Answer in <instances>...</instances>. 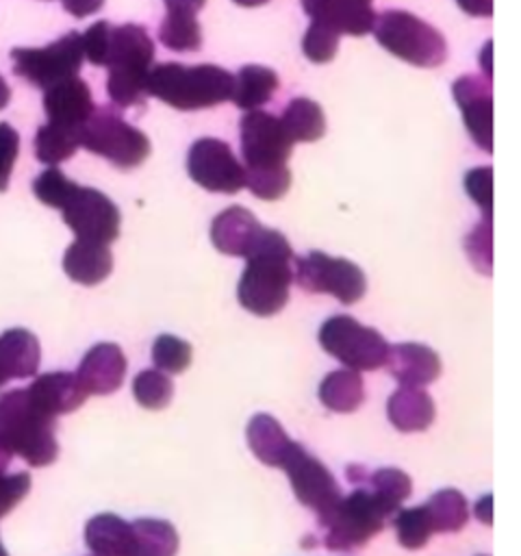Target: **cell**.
<instances>
[{
    "mask_svg": "<svg viewBox=\"0 0 521 556\" xmlns=\"http://www.w3.org/2000/svg\"><path fill=\"white\" fill-rule=\"evenodd\" d=\"M247 265L239 278L237 295L245 311L269 317L284 308L293 282V250L278 230H260L254 248L245 256Z\"/></svg>",
    "mask_w": 521,
    "mask_h": 556,
    "instance_id": "obj_1",
    "label": "cell"
},
{
    "mask_svg": "<svg viewBox=\"0 0 521 556\" xmlns=\"http://www.w3.org/2000/svg\"><path fill=\"white\" fill-rule=\"evenodd\" d=\"M145 91L178 111H200L230 100L232 74L211 63H158L150 67Z\"/></svg>",
    "mask_w": 521,
    "mask_h": 556,
    "instance_id": "obj_2",
    "label": "cell"
},
{
    "mask_svg": "<svg viewBox=\"0 0 521 556\" xmlns=\"http://www.w3.org/2000/svg\"><path fill=\"white\" fill-rule=\"evenodd\" d=\"M54 426L56 417L39 410L26 389H11L0 395V445L22 456L30 467H46L59 456Z\"/></svg>",
    "mask_w": 521,
    "mask_h": 556,
    "instance_id": "obj_3",
    "label": "cell"
},
{
    "mask_svg": "<svg viewBox=\"0 0 521 556\" xmlns=\"http://www.w3.org/2000/svg\"><path fill=\"white\" fill-rule=\"evenodd\" d=\"M154 61V41L148 30L137 24L111 26L109 52L104 67L109 70L106 91L115 106H137L145 102V83Z\"/></svg>",
    "mask_w": 521,
    "mask_h": 556,
    "instance_id": "obj_4",
    "label": "cell"
},
{
    "mask_svg": "<svg viewBox=\"0 0 521 556\" xmlns=\"http://www.w3.org/2000/svg\"><path fill=\"white\" fill-rule=\"evenodd\" d=\"M371 30L386 52L410 65L436 67L447 59L445 37L408 11L389 9L376 15Z\"/></svg>",
    "mask_w": 521,
    "mask_h": 556,
    "instance_id": "obj_5",
    "label": "cell"
},
{
    "mask_svg": "<svg viewBox=\"0 0 521 556\" xmlns=\"http://www.w3.org/2000/svg\"><path fill=\"white\" fill-rule=\"evenodd\" d=\"M393 513L373 495L371 489H356L341 495L334 508L319 519L326 528V547L336 552H352L373 539Z\"/></svg>",
    "mask_w": 521,
    "mask_h": 556,
    "instance_id": "obj_6",
    "label": "cell"
},
{
    "mask_svg": "<svg viewBox=\"0 0 521 556\" xmlns=\"http://www.w3.org/2000/svg\"><path fill=\"white\" fill-rule=\"evenodd\" d=\"M78 143L119 169L137 167L150 156V139L145 132L124 122L111 106L91 111L78 132Z\"/></svg>",
    "mask_w": 521,
    "mask_h": 556,
    "instance_id": "obj_7",
    "label": "cell"
},
{
    "mask_svg": "<svg viewBox=\"0 0 521 556\" xmlns=\"http://www.w3.org/2000/svg\"><path fill=\"white\" fill-rule=\"evenodd\" d=\"M13 74L39 89H48L78 74L85 52L78 30H69L43 48H13Z\"/></svg>",
    "mask_w": 521,
    "mask_h": 556,
    "instance_id": "obj_8",
    "label": "cell"
},
{
    "mask_svg": "<svg viewBox=\"0 0 521 556\" xmlns=\"http://www.w3.org/2000/svg\"><path fill=\"white\" fill-rule=\"evenodd\" d=\"M321 348L354 371H373L386 363L389 343L369 326L350 315H334L319 328Z\"/></svg>",
    "mask_w": 521,
    "mask_h": 556,
    "instance_id": "obj_9",
    "label": "cell"
},
{
    "mask_svg": "<svg viewBox=\"0 0 521 556\" xmlns=\"http://www.w3.org/2000/svg\"><path fill=\"white\" fill-rule=\"evenodd\" d=\"M293 278L308 293H330L343 304L358 302L367 291L363 269L347 261L334 258L319 250L293 258Z\"/></svg>",
    "mask_w": 521,
    "mask_h": 556,
    "instance_id": "obj_10",
    "label": "cell"
},
{
    "mask_svg": "<svg viewBox=\"0 0 521 556\" xmlns=\"http://www.w3.org/2000/svg\"><path fill=\"white\" fill-rule=\"evenodd\" d=\"M61 213L76 239L109 245L119 237V208L98 189L76 185L72 195L61 206Z\"/></svg>",
    "mask_w": 521,
    "mask_h": 556,
    "instance_id": "obj_11",
    "label": "cell"
},
{
    "mask_svg": "<svg viewBox=\"0 0 521 556\" xmlns=\"http://www.w3.org/2000/svg\"><path fill=\"white\" fill-rule=\"evenodd\" d=\"M241 154L245 169L287 167L293 141L284 132L280 117L265 111H247L239 124Z\"/></svg>",
    "mask_w": 521,
    "mask_h": 556,
    "instance_id": "obj_12",
    "label": "cell"
},
{
    "mask_svg": "<svg viewBox=\"0 0 521 556\" xmlns=\"http://www.w3.org/2000/svg\"><path fill=\"white\" fill-rule=\"evenodd\" d=\"M282 469L289 476L295 497L315 510L319 519H323L343 495L330 469L295 441L282 463Z\"/></svg>",
    "mask_w": 521,
    "mask_h": 556,
    "instance_id": "obj_13",
    "label": "cell"
},
{
    "mask_svg": "<svg viewBox=\"0 0 521 556\" xmlns=\"http://www.w3.org/2000/svg\"><path fill=\"white\" fill-rule=\"evenodd\" d=\"M187 172L193 182L213 193H237L245 187V169L232 154L230 146L202 137L187 154Z\"/></svg>",
    "mask_w": 521,
    "mask_h": 556,
    "instance_id": "obj_14",
    "label": "cell"
},
{
    "mask_svg": "<svg viewBox=\"0 0 521 556\" xmlns=\"http://www.w3.org/2000/svg\"><path fill=\"white\" fill-rule=\"evenodd\" d=\"M454 100L462 113V122L473 143L493 152V93L491 78L465 74L452 85Z\"/></svg>",
    "mask_w": 521,
    "mask_h": 556,
    "instance_id": "obj_15",
    "label": "cell"
},
{
    "mask_svg": "<svg viewBox=\"0 0 521 556\" xmlns=\"http://www.w3.org/2000/svg\"><path fill=\"white\" fill-rule=\"evenodd\" d=\"M310 22H319L339 35L363 37L376 24V11L369 0H302Z\"/></svg>",
    "mask_w": 521,
    "mask_h": 556,
    "instance_id": "obj_16",
    "label": "cell"
},
{
    "mask_svg": "<svg viewBox=\"0 0 521 556\" xmlns=\"http://www.w3.org/2000/svg\"><path fill=\"white\" fill-rule=\"evenodd\" d=\"M43 111L50 124L80 132L82 124L93 111L89 85L82 78L72 76L48 87L43 93Z\"/></svg>",
    "mask_w": 521,
    "mask_h": 556,
    "instance_id": "obj_17",
    "label": "cell"
},
{
    "mask_svg": "<svg viewBox=\"0 0 521 556\" xmlns=\"http://www.w3.org/2000/svg\"><path fill=\"white\" fill-rule=\"evenodd\" d=\"M126 376V356L115 343L93 345L80 361L76 378L87 395H109L117 391Z\"/></svg>",
    "mask_w": 521,
    "mask_h": 556,
    "instance_id": "obj_18",
    "label": "cell"
},
{
    "mask_svg": "<svg viewBox=\"0 0 521 556\" xmlns=\"http://www.w3.org/2000/svg\"><path fill=\"white\" fill-rule=\"evenodd\" d=\"M26 393L30 402L50 417L72 413L87 400V391L78 382L76 374L69 371L41 374L30 382Z\"/></svg>",
    "mask_w": 521,
    "mask_h": 556,
    "instance_id": "obj_19",
    "label": "cell"
},
{
    "mask_svg": "<svg viewBox=\"0 0 521 556\" xmlns=\"http://www.w3.org/2000/svg\"><path fill=\"white\" fill-rule=\"evenodd\" d=\"M384 365L402 387H425L441 374L439 354L421 343L389 345Z\"/></svg>",
    "mask_w": 521,
    "mask_h": 556,
    "instance_id": "obj_20",
    "label": "cell"
},
{
    "mask_svg": "<svg viewBox=\"0 0 521 556\" xmlns=\"http://www.w3.org/2000/svg\"><path fill=\"white\" fill-rule=\"evenodd\" d=\"M263 226L243 206H230L221 211L211 224V241L221 254L247 256L254 248Z\"/></svg>",
    "mask_w": 521,
    "mask_h": 556,
    "instance_id": "obj_21",
    "label": "cell"
},
{
    "mask_svg": "<svg viewBox=\"0 0 521 556\" xmlns=\"http://www.w3.org/2000/svg\"><path fill=\"white\" fill-rule=\"evenodd\" d=\"M85 543L93 556H137L132 523L113 513H100L87 521Z\"/></svg>",
    "mask_w": 521,
    "mask_h": 556,
    "instance_id": "obj_22",
    "label": "cell"
},
{
    "mask_svg": "<svg viewBox=\"0 0 521 556\" xmlns=\"http://www.w3.org/2000/svg\"><path fill=\"white\" fill-rule=\"evenodd\" d=\"M65 274L85 287L102 282L113 269V254L106 243L76 239L63 254Z\"/></svg>",
    "mask_w": 521,
    "mask_h": 556,
    "instance_id": "obj_23",
    "label": "cell"
},
{
    "mask_svg": "<svg viewBox=\"0 0 521 556\" xmlns=\"http://www.w3.org/2000/svg\"><path fill=\"white\" fill-rule=\"evenodd\" d=\"M41 348L33 332L26 328H11L0 334V374L11 378H30L37 374Z\"/></svg>",
    "mask_w": 521,
    "mask_h": 556,
    "instance_id": "obj_24",
    "label": "cell"
},
{
    "mask_svg": "<svg viewBox=\"0 0 521 556\" xmlns=\"http://www.w3.org/2000/svg\"><path fill=\"white\" fill-rule=\"evenodd\" d=\"M389 421L402 432H421L434 421V402L421 387H399L386 402Z\"/></svg>",
    "mask_w": 521,
    "mask_h": 556,
    "instance_id": "obj_25",
    "label": "cell"
},
{
    "mask_svg": "<svg viewBox=\"0 0 521 556\" xmlns=\"http://www.w3.org/2000/svg\"><path fill=\"white\" fill-rule=\"evenodd\" d=\"M247 443L254 456L269 465V467H282L293 441L287 437L282 426L265 413H258L247 424Z\"/></svg>",
    "mask_w": 521,
    "mask_h": 556,
    "instance_id": "obj_26",
    "label": "cell"
},
{
    "mask_svg": "<svg viewBox=\"0 0 521 556\" xmlns=\"http://www.w3.org/2000/svg\"><path fill=\"white\" fill-rule=\"evenodd\" d=\"M278 89V74L271 67L263 65H243L237 76H232V96L230 100L243 109L254 111L260 104L269 102Z\"/></svg>",
    "mask_w": 521,
    "mask_h": 556,
    "instance_id": "obj_27",
    "label": "cell"
},
{
    "mask_svg": "<svg viewBox=\"0 0 521 556\" xmlns=\"http://www.w3.org/2000/svg\"><path fill=\"white\" fill-rule=\"evenodd\" d=\"M280 124L293 143H310L326 132V115L310 98H293L287 104Z\"/></svg>",
    "mask_w": 521,
    "mask_h": 556,
    "instance_id": "obj_28",
    "label": "cell"
},
{
    "mask_svg": "<svg viewBox=\"0 0 521 556\" xmlns=\"http://www.w3.org/2000/svg\"><path fill=\"white\" fill-rule=\"evenodd\" d=\"M319 400L334 413H352L365 400L363 378L354 369L330 371L319 384Z\"/></svg>",
    "mask_w": 521,
    "mask_h": 556,
    "instance_id": "obj_29",
    "label": "cell"
},
{
    "mask_svg": "<svg viewBox=\"0 0 521 556\" xmlns=\"http://www.w3.org/2000/svg\"><path fill=\"white\" fill-rule=\"evenodd\" d=\"M434 532H458L469 521V504L456 489L436 491L425 504Z\"/></svg>",
    "mask_w": 521,
    "mask_h": 556,
    "instance_id": "obj_30",
    "label": "cell"
},
{
    "mask_svg": "<svg viewBox=\"0 0 521 556\" xmlns=\"http://www.w3.org/2000/svg\"><path fill=\"white\" fill-rule=\"evenodd\" d=\"M137 556H176L178 534L165 519H137L132 521Z\"/></svg>",
    "mask_w": 521,
    "mask_h": 556,
    "instance_id": "obj_31",
    "label": "cell"
},
{
    "mask_svg": "<svg viewBox=\"0 0 521 556\" xmlns=\"http://www.w3.org/2000/svg\"><path fill=\"white\" fill-rule=\"evenodd\" d=\"M158 41L174 52H195L202 46V28L195 15L167 11L158 26Z\"/></svg>",
    "mask_w": 521,
    "mask_h": 556,
    "instance_id": "obj_32",
    "label": "cell"
},
{
    "mask_svg": "<svg viewBox=\"0 0 521 556\" xmlns=\"http://www.w3.org/2000/svg\"><path fill=\"white\" fill-rule=\"evenodd\" d=\"M80 148L78 143V132L56 126V124H43L37 128L35 135V156L37 161L46 165H56L67 161L76 150Z\"/></svg>",
    "mask_w": 521,
    "mask_h": 556,
    "instance_id": "obj_33",
    "label": "cell"
},
{
    "mask_svg": "<svg viewBox=\"0 0 521 556\" xmlns=\"http://www.w3.org/2000/svg\"><path fill=\"white\" fill-rule=\"evenodd\" d=\"M393 528L399 545L406 549H421L434 534L425 506L397 508L393 517Z\"/></svg>",
    "mask_w": 521,
    "mask_h": 556,
    "instance_id": "obj_34",
    "label": "cell"
},
{
    "mask_svg": "<svg viewBox=\"0 0 521 556\" xmlns=\"http://www.w3.org/2000/svg\"><path fill=\"white\" fill-rule=\"evenodd\" d=\"M132 393L135 400L150 410H161L171 402L174 384L169 376L161 369H145L139 371L132 380Z\"/></svg>",
    "mask_w": 521,
    "mask_h": 556,
    "instance_id": "obj_35",
    "label": "cell"
},
{
    "mask_svg": "<svg viewBox=\"0 0 521 556\" xmlns=\"http://www.w3.org/2000/svg\"><path fill=\"white\" fill-rule=\"evenodd\" d=\"M369 489L395 515L399 504L406 497H410L412 482H410L406 471L395 469V467H384V469H378L369 476Z\"/></svg>",
    "mask_w": 521,
    "mask_h": 556,
    "instance_id": "obj_36",
    "label": "cell"
},
{
    "mask_svg": "<svg viewBox=\"0 0 521 556\" xmlns=\"http://www.w3.org/2000/svg\"><path fill=\"white\" fill-rule=\"evenodd\" d=\"M152 361L165 374H180L191 365V345L174 334H158L152 343Z\"/></svg>",
    "mask_w": 521,
    "mask_h": 556,
    "instance_id": "obj_37",
    "label": "cell"
},
{
    "mask_svg": "<svg viewBox=\"0 0 521 556\" xmlns=\"http://www.w3.org/2000/svg\"><path fill=\"white\" fill-rule=\"evenodd\" d=\"M245 187L260 200H278L291 187V172L289 167L245 169Z\"/></svg>",
    "mask_w": 521,
    "mask_h": 556,
    "instance_id": "obj_38",
    "label": "cell"
},
{
    "mask_svg": "<svg viewBox=\"0 0 521 556\" xmlns=\"http://www.w3.org/2000/svg\"><path fill=\"white\" fill-rule=\"evenodd\" d=\"M76 189V182L69 180L61 169L50 167L43 169L35 180H33V193L39 202H43L46 206L52 208H61L65 204V200L72 195V191Z\"/></svg>",
    "mask_w": 521,
    "mask_h": 556,
    "instance_id": "obj_39",
    "label": "cell"
},
{
    "mask_svg": "<svg viewBox=\"0 0 521 556\" xmlns=\"http://www.w3.org/2000/svg\"><path fill=\"white\" fill-rule=\"evenodd\" d=\"M341 35L319 22H310L302 39V52L313 63H328L339 50Z\"/></svg>",
    "mask_w": 521,
    "mask_h": 556,
    "instance_id": "obj_40",
    "label": "cell"
},
{
    "mask_svg": "<svg viewBox=\"0 0 521 556\" xmlns=\"http://www.w3.org/2000/svg\"><path fill=\"white\" fill-rule=\"evenodd\" d=\"M469 261L482 271L491 274L493 267V237H491V217H484L465 239Z\"/></svg>",
    "mask_w": 521,
    "mask_h": 556,
    "instance_id": "obj_41",
    "label": "cell"
},
{
    "mask_svg": "<svg viewBox=\"0 0 521 556\" xmlns=\"http://www.w3.org/2000/svg\"><path fill=\"white\" fill-rule=\"evenodd\" d=\"M465 191L480 206L482 217H491V213H493V169L486 165L469 169L465 176Z\"/></svg>",
    "mask_w": 521,
    "mask_h": 556,
    "instance_id": "obj_42",
    "label": "cell"
},
{
    "mask_svg": "<svg viewBox=\"0 0 521 556\" xmlns=\"http://www.w3.org/2000/svg\"><path fill=\"white\" fill-rule=\"evenodd\" d=\"M30 491V476L26 471L0 473V517L11 513Z\"/></svg>",
    "mask_w": 521,
    "mask_h": 556,
    "instance_id": "obj_43",
    "label": "cell"
},
{
    "mask_svg": "<svg viewBox=\"0 0 521 556\" xmlns=\"http://www.w3.org/2000/svg\"><path fill=\"white\" fill-rule=\"evenodd\" d=\"M82 52L93 65H104L106 63V52H109V37H111V24L100 20L91 24L82 35Z\"/></svg>",
    "mask_w": 521,
    "mask_h": 556,
    "instance_id": "obj_44",
    "label": "cell"
},
{
    "mask_svg": "<svg viewBox=\"0 0 521 556\" xmlns=\"http://www.w3.org/2000/svg\"><path fill=\"white\" fill-rule=\"evenodd\" d=\"M17 152H20L17 130L11 124L0 122V191H7L9 187V178H11Z\"/></svg>",
    "mask_w": 521,
    "mask_h": 556,
    "instance_id": "obj_45",
    "label": "cell"
},
{
    "mask_svg": "<svg viewBox=\"0 0 521 556\" xmlns=\"http://www.w3.org/2000/svg\"><path fill=\"white\" fill-rule=\"evenodd\" d=\"M63 9L74 17H87L102 9L104 0H61Z\"/></svg>",
    "mask_w": 521,
    "mask_h": 556,
    "instance_id": "obj_46",
    "label": "cell"
},
{
    "mask_svg": "<svg viewBox=\"0 0 521 556\" xmlns=\"http://www.w3.org/2000/svg\"><path fill=\"white\" fill-rule=\"evenodd\" d=\"M456 4L473 17H491L493 15V0H456Z\"/></svg>",
    "mask_w": 521,
    "mask_h": 556,
    "instance_id": "obj_47",
    "label": "cell"
},
{
    "mask_svg": "<svg viewBox=\"0 0 521 556\" xmlns=\"http://www.w3.org/2000/svg\"><path fill=\"white\" fill-rule=\"evenodd\" d=\"M163 2H165L167 11L191 13V15H195L206 4V0H163Z\"/></svg>",
    "mask_w": 521,
    "mask_h": 556,
    "instance_id": "obj_48",
    "label": "cell"
},
{
    "mask_svg": "<svg viewBox=\"0 0 521 556\" xmlns=\"http://www.w3.org/2000/svg\"><path fill=\"white\" fill-rule=\"evenodd\" d=\"M491 502H493V497H491V495H484V497L478 502V506H475V515H478V519H480L482 523H491V521H493V517H491Z\"/></svg>",
    "mask_w": 521,
    "mask_h": 556,
    "instance_id": "obj_49",
    "label": "cell"
},
{
    "mask_svg": "<svg viewBox=\"0 0 521 556\" xmlns=\"http://www.w3.org/2000/svg\"><path fill=\"white\" fill-rule=\"evenodd\" d=\"M9 98H11V89H9L7 80L0 76V111L9 104Z\"/></svg>",
    "mask_w": 521,
    "mask_h": 556,
    "instance_id": "obj_50",
    "label": "cell"
},
{
    "mask_svg": "<svg viewBox=\"0 0 521 556\" xmlns=\"http://www.w3.org/2000/svg\"><path fill=\"white\" fill-rule=\"evenodd\" d=\"M11 456H13V454L0 445V473H2V471L9 467V463H11Z\"/></svg>",
    "mask_w": 521,
    "mask_h": 556,
    "instance_id": "obj_51",
    "label": "cell"
},
{
    "mask_svg": "<svg viewBox=\"0 0 521 556\" xmlns=\"http://www.w3.org/2000/svg\"><path fill=\"white\" fill-rule=\"evenodd\" d=\"M232 2L239 4V7H260V4H265L269 0H232Z\"/></svg>",
    "mask_w": 521,
    "mask_h": 556,
    "instance_id": "obj_52",
    "label": "cell"
},
{
    "mask_svg": "<svg viewBox=\"0 0 521 556\" xmlns=\"http://www.w3.org/2000/svg\"><path fill=\"white\" fill-rule=\"evenodd\" d=\"M0 556H9L7 549H4V545H2V541H0Z\"/></svg>",
    "mask_w": 521,
    "mask_h": 556,
    "instance_id": "obj_53",
    "label": "cell"
},
{
    "mask_svg": "<svg viewBox=\"0 0 521 556\" xmlns=\"http://www.w3.org/2000/svg\"><path fill=\"white\" fill-rule=\"evenodd\" d=\"M4 384H7V380H4V376H2V374H0V389H2V387H4Z\"/></svg>",
    "mask_w": 521,
    "mask_h": 556,
    "instance_id": "obj_54",
    "label": "cell"
},
{
    "mask_svg": "<svg viewBox=\"0 0 521 556\" xmlns=\"http://www.w3.org/2000/svg\"><path fill=\"white\" fill-rule=\"evenodd\" d=\"M369 2H371V0H369Z\"/></svg>",
    "mask_w": 521,
    "mask_h": 556,
    "instance_id": "obj_55",
    "label": "cell"
}]
</instances>
